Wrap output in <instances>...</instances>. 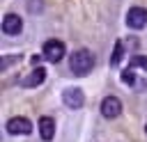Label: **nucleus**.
<instances>
[{"label":"nucleus","instance_id":"obj_8","mask_svg":"<svg viewBox=\"0 0 147 142\" xmlns=\"http://www.w3.org/2000/svg\"><path fill=\"white\" fill-rule=\"evenodd\" d=\"M39 135H41V140H53V135H55V121L51 119V117H41L39 119Z\"/></svg>","mask_w":147,"mask_h":142},{"label":"nucleus","instance_id":"obj_12","mask_svg":"<svg viewBox=\"0 0 147 142\" xmlns=\"http://www.w3.org/2000/svg\"><path fill=\"white\" fill-rule=\"evenodd\" d=\"M122 82H129V85H131V82H136V76H133V71H129V69H126V71L122 73Z\"/></svg>","mask_w":147,"mask_h":142},{"label":"nucleus","instance_id":"obj_3","mask_svg":"<svg viewBox=\"0 0 147 142\" xmlns=\"http://www.w3.org/2000/svg\"><path fill=\"white\" fill-rule=\"evenodd\" d=\"M62 103H64L67 108H71V110H78V108H83L85 96H83V92H80L78 87H69V89L62 92Z\"/></svg>","mask_w":147,"mask_h":142},{"label":"nucleus","instance_id":"obj_2","mask_svg":"<svg viewBox=\"0 0 147 142\" xmlns=\"http://www.w3.org/2000/svg\"><path fill=\"white\" fill-rule=\"evenodd\" d=\"M41 53H44V57H46L48 62H60V60L64 57V44L57 41V39H48V41L44 44Z\"/></svg>","mask_w":147,"mask_h":142},{"label":"nucleus","instance_id":"obj_13","mask_svg":"<svg viewBox=\"0 0 147 142\" xmlns=\"http://www.w3.org/2000/svg\"><path fill=\"white\" fill-rule=\"evenodd\" d=\"M145 133H147V126H145Z\"/></svg>","mask_w":147,"mask_h":142},{"label":"nucleus","instance_id":"obj_9","mask_svg":"<svg viewBox=\"0 0 147 142\" xmlns=\"http://www.w3.org/2000/svg\"><path fill=\"white\" fill-rule=\"evenodd\" d=\"M44 78H46V71H44L41 66H37L28 78H23V80H21V85H23V87H37V85H41V82H44Z\"/></svg>","mask_w":147,"mask_h":142},{"label":"nucleus","instance_id":"obj_11","mask_svg":"<svg viewBox=\"0 0 147 142\" xmlns=\"http://www.w3.org/2000/svg\"><path fill=\"white\" fill-rule=\"evenodd\" d=\"M129 64H131V66H145V69H147V57H142V55H133Z\"/></svg>","mask_w":147,"mask_h":142},{"label":"nucleus","instance_id":"obj_10","mask_svg":"<svg viewBox=\"0 0 147 142\" xmlns=\"http://www.w3.org/2000/svg\"><path fill=\"white\" fill-rule=\"evenodd\" d=\"M119 60H122V41L115 44V53H113V57H110V64L115 66V64H119Z\"/></svg>","mask_w":147,"mask_h":142},{"label":"nucleus","instance_id":"obj_4","mask_svg":"<svg viewBox=\"0 0 147 142\" xmlns=\"http://www.w3.org/2000/svg\"><path fill=\"white\" fill-rule=\"evenodd\" d=\"M126 25L133 27V30L145 27V25H147V9H142V7H131V9L126 11Z\"/></svg>","mask_w":147,"mask_h":142},{"label":"nucleus","instance_id":"obj_6","mask_svg":"<svg viewBox=\"0 0 147 142\" xmlns=\"http://www.w3.org/2000/svg\"><path fill=\"white\" fill-rule=\"evenodd\" d=\"M7 131H9L11 135H30V133H32V124H30V119H25V117H11V119L7 121Z\"/></svg>","mask_w":147,"mask_h":142},{"label":"nucleus","instance_id":"obj_1","mask_svg":"<svg viewBox=\"0 0 147 142\" xmlns=\"http://www.w3.org/2000/svg\"><path fill=\"white\" fill-rule=\"evenodd\" d=\"M92 66H94V55H92L90 50H85V48L76 50V53L69 57V69H71L76 76H85V73H90Z\"/></svg>","mask_w":147,"mask_h":142},{"label":"nucleus","instance_id":"obj_5","mask_svg":"<svg viewBox=\"0 0 147 142\" xmlns=\"http://www.w3.org/2000/svg\"><path fill=\"white\" fill-rule=\"evenodd\" d=\"M119 112H122V101L117 96H106L101 101V115L106 119H115V117H119Z\"/></svg>","mask_w":147,"mask_h":142},{"label":"nucleus","instance_id":"obj_7","mask_svg":"<svg viewBox=\"0 0 147 142\" xmlns=\"http://www.w3.org/2000/svg\"><path fill=\"white\" fill-rule=\"evenodd\" d=\"M23 30V21H21V16H16V14H7L5 18H2V32L5 34H18Z\"/></svg>","mask_w":147,"mask_h":142}]
</instances>
